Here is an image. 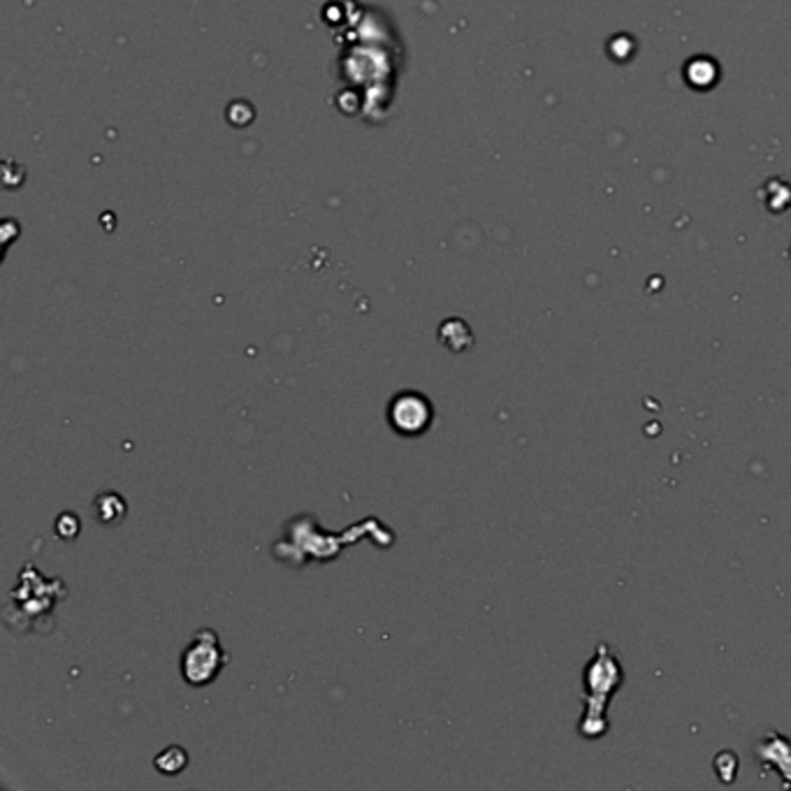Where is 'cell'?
Instances as JSON below:
<instances>
[{"label":"cell","mask_w":791,"mask_h":791,"mask_svg":"<svg viewBox=\"0 0 791 791\" xmlns=\"http://www.w3.org/2000/svg\"><path fill=\"white\" fill-rule=\"evenodd\" d=\"M228 661L230 655L226 652L219 634L211 627L198 629L182 652V678L194 688L211 685L228 667Z\"/></svg>","instance_id":"2"},{"label":"cell","mask_w":791,"mask_h":791,"mask_svg":"<svg viewBox=\"0 0 791 791\" xmlns=\"http://www.w3.org/2000/svg\"><path fill=\"white\" fill-rule=\"evenodd\" d=\"M441 344L453 351V353H462L466 349H472L474 344V332L472 328H469L462 318H448L443 320V323L439 326V332H437Z\"/></svg>","instance_id":"5"},{"label":"cell","mask_w":791,"mask_h":791,"mask_svg":"<svg viewBox=\"0 0 791 791\" xmlns=\"http://www.w3.org/2000/svg\"><path fill=\"white\" fill-rule=\"evenodd\" d=\"M623 682H625L623 667H619L613 650L606 644H602L583 671L585 708H583V719L579 724V732L583 738L596 740L606 736L608 732L606 708L611 703V696L623 688Z\"/></svg>","instance_id":"1"},{"label":"cell","mask_w":791,"mask_h":791,"mask_svg":"<svg viewBox=\"0 0 791 791\" xmlns=\"http://www.w3.org/2000/svg\"><path fill=\"white\" fill-rule=\"evenodd\" d=\"M79 527H81L79 518L73 516L70 510L63 513V516L56 520V534H58L61 539H75L77 534H79Z\"/></svg>","instance_id":"8"},{"label":"cell","mask_w":791,"mask_h":791,"mask_svg":"<svg viewBox=\"0 0 791 791\" xmlns=\"http://www.w3.org/2000/svg\"><path fill=\"white\" fill-rule=\"evenodd\" d=\"M755 755L763 771H773L782 778L784 787H791V740L778 732L766 734L755 743Z\"/></svg>","instance_id":"4"},{"label":"cell","mask_w":791,"mask_h":791,"mask_svg":"<svg viewBox=\"0 0 791 791\" xmlns=\"http://www.w3.org/2000/svg\"><path fill=\"white\" fill-rule=\"evenodd\" d=\"M154 766H156V771L163 776H179L188 766V752L179 745H169L167 750H163L154 759Z\"/></svg>","instance_id":"7"},{"label":"cell","mask_w":791,"mask_h":791,"mask_svg":"<svg viewBox=\"0 0 791 791\" xmlns=\"http://www.w3.org/2000/svg\"><path fill=\"white\" fill-rule=\"evenodd\" d=\"M94 510L102 525H117L125 518L128 506L119 493H100L94 502Z\"/></svg>","instance_id":"6"},{"label":"cell","mask_w":791,"mask_h":791,"mask_svg":"<svg viewBox=\"0 0 791 791\" xmlns=\"http://www.w3.org/2000/svg\"><path fill=\"white\" fill-rule=\"evenodd\" d=\"M386 418L391 430L397 437L416 439L422 437L425 432H430V427L435 422V404L430 397L418 391H402L391 399Z\"/></svg>","instance_id":"3"}]
</instances>
